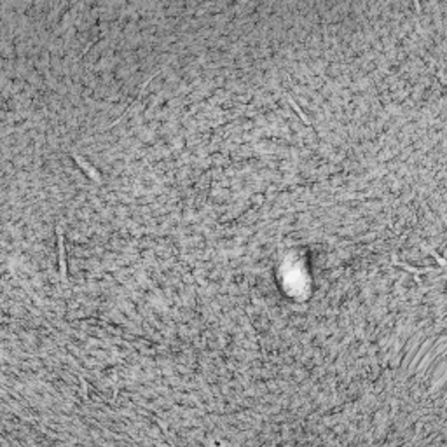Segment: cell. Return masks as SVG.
Instances as JSON below:
<instances>
[{
	"label": "cell",
	"mask_w": 447,
	"mask_h": 447,
	"mask_svg": "<svg viewBox=\"0 0 447 447\" xmlns=\"http://www.w3.org/2000/svg\"><path fill=\"white\" fill-rule=\"evenodd\" d=\"M58 250H59V278L63 283H67V262H65V236H63V227L58 226Z\"/></svg>",
	"instance_id": "1"
},
{
	"label": "cell",
	"mask_w": 447,
	"mask_h": 447,
	"mask_svg": "<svg viewBox=\"0 0 447 447\" xmlns=\"http://www.w3.org/2000/svg\"><path fill=\"white\" fill-rule=\"evenodd\" d=\"M74 159H75V162H77V165L80 166V170H83V171H86V175H88V177L91 178L93 182H101V177H100V173H98V171L94 170V168H93L91 165H89L88 161H84V159L80 157V156H77V154H74Z\"/></svg>",
	"instance_id": "2"
},
{
	"label": "cell",
	"mask_w": 447,
	"mask_h": 447,
	"mask_svg": "<svg viewBox=\"0 0 447 447\" xmlns=\"http://www.w3.org/2000/svg\"><path fill=\"white\" fill-rule=\"evenodd\" d=\"M77 377H79V382H80V390H83V391H80V395H83V397H84V400H88V398H89V397H88V390H89V386H88V381L84 379V376H77Z\"/></svg>",
	"instance_id": "3"
}]
</instances>
